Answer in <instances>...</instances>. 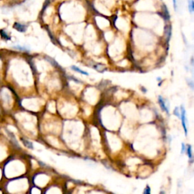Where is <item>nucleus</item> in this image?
I'll return each instance as SVG.
<instances>
[{"label": "nucleus", "mask_w": 194, "mask_h": 194, "mask_svg": "<svg viewBox=\"0 0 194 194\" xmlns=\"http://www.w3.org/2000/svg\"><path fill=\"white\" fill-rule=\"evenodd\" d=\"M181 118L182 121V125L183 127V130L185 135H187V117H186V111L183 109V107L181 106Z\"/></svg>", "instance_id": "1"}, {"label": "nucleus", "mask_w": 194, "mask_h": 194, "mask_svg": "<svg viewBox=\"0 0 194 194\" xmlns=\"http://www.w3.org/2000/svg\"><path fill=\"white\" fill-rule=\"evenodd\" d=\"M13 27L16 30H18L19 32H21V33H24L27 30V26L26 25L21 24V23H18V22H15L14 24Z\"/></svg>", "instance_id": "2"}, {"label": "nucleus", "mask_w": 194, "mask_h": 194, "mask_svg": "<svg viewBox=\"0 0 194 194\" xmlns=\"http://www.w3.org/2000/svg\"><path fill=\"white\" fill-rule=\"evenodd\" d=\"M6 133H7V134L8 135V137H10V139H11V140H12V143L14 144V145L17 148H20V145H19V143H18V140L16 139V137H15V136L13 134V133H12V132H10L8 130H6Z\"/></svg>", "instance_id": "3"}, {"label": "nucleus", "mask_w": 194, "mask_h": 194, "mask_svg": "<svg viewBox=\"0 0 194 194\" xmlns=\"http://www.w3.org/2000/svg\"><path fill=\"white\" fill-rule=\"evenodd\" d=\"M158 103H159V105H160V106H161L162 109L168 114V113H169V110H168V107H167L166 105H165V102H164V99L161 96H158Z\"/></svg>", "instance_id": "4"}, {"label": "nucleus", "mask_w": 194, "mask_h": 194, "mask_svg": "<svg viewBox=\"0 0 194 194\" xmlns=\"http://www.w3.org/2000/svg\"><path fill=\"white\" fill-rule=\"evenodd\" d=\"M12 48H15V49H18L19 51H23V52H29L30 50V48L27 46H24V45H15V46H13Z\"/></svg>", "instance_id": "5"}, {"label": "nucleus", "mask_w": 194, "mask_h": 194, "mask_svg": "<svg viewBox=\"0 0 194 194\" xmlns=\"http://www.w3.org/2000/svg\"><path fill=\"white\" fill-rule=\"evenodd\" d=\"M162 14H163L164 19H166V20H168V19H169L170 18L169 12H168V10L167 6H165L164 4H163V13H162Z\"/></svg>", "instance_id": "6"}, {"label": "nucleus", "mask_w": 194, "mask_h": 194, "mask_svg": "<svg viewBox=\"0 0 194 194\" xmlns=\"http://www.w3.org/2000/svg\"><path fill=\"white\" fill-rule=\"evenodd\" d=\"M22 142H23V143H24V145L27 147V148H28V149H33V143L29 141V140H27V139H22Z\"/></svg>", "instance_id": "7"}, {"label": "nucleus", "mask_w": 194, "mask_h": 194, "mask_svg": "<svg viewBox=\"0 0 194 194\" xmlns=\"http://www.w3.org/2000/svg\"><path fill=\"white\" fill-rule=\"evenodd\" d=\"M188 8L190 13L194 12V0H189L188 1Z\"/></svg>", "instance_id": "8"}, {"label": "nucleus", "mask_w": 194, "mask_h": 194, "mask_svg": "<svg viewBox=\"0 0 194 194\" xmlns=\"http://www.w3.org/2000/svg\"><path fill=\"white\" fill-rule=\"evenodd\" d=\"M0 35L3 38V39H5L6 40H9L10 39H11V37L9 36V35L7 33V32H6V30H0Z\"/></svg>", "instance_id": "9"}, {"label": "nucleus", "mask_w": 194, "mask_h": 194, "mask_svg": "<svg viewBox=\"0 0 194 194\" xmlns=\"http://www.w3.org/2000/svg\"><path fill=\"white\" fill-rule=\"evenodd\" d=\"M71 68L74 70V71H77V72H79L80 74H84V75H89V74L86 72V71H83V70H81V69H80L79 67L76 66H71Z\"/></svg>", "instance_id": "10"}, {"label": "nucleus", "mask_w": 194, "mask_h": 194, "mask_svg": "<svg viewBox=\"0 0 194 194\" xmlns=\"http://www.w3.org/2000/svg\"><path fill=\"white\" fill-rule=\"evenodd\" d=\"M187 155L189 158H193V152H192V147L191 146L188 145L187 146Z\"/></svg>", "instance_id": "11"}, {"label": "nucleus", "mask_w": 194, "mask_h": 194, "mask_svg": "<svg viewBox=\"0 0 194 194\" xmlns=\"http://www.w3.org/2000/svg\"><path fill=\"white\" fill-rule=\"evenodd\" d=\"M174 114L177 117V118H181V113L179 112V109L177 107H176L174 111Z\"/></svg>", "instance_id": "12"}, {"label": "nucleus", "mask_w": 194, "mask_h": 194, "mask_svg": "<svg viewBox=\"0 0 194 194\" xmlns=\"http://www.w3.org/2000/svg\"><path fill=\"white\" fill-rule=\"evenodd\" d=\"M150 188H149V186H147L146 187V190H144V192H143V193H145V194H149V193H150Z\"/></svg>", "instance_id": "13"}, {"label": "nucleus", "mask_w": 194, "mask_h": 194, "mask_svg": "<svg viewBox=\"0 0 194 194\" xmlns=\"http://www.w3.org/2000/svg\"><path fill=\"white\" fill-rule=\"evenodd\" d=\"M186 146L184 145V143H182V149H181V152L182 153H184L186 151Z\"/></svg>", "instance_id": "14"}, {"label": "nucleus", "mask_w": 194, "mask_h": 194, "mask_svg": "<svg viewBox=\"0 0 194 194\" xmlns=\"http://www.w3.org/2000/svg\"><path fill=\"white\" fill-rule=\"evenodd\" d=\"M173 3H174V10L177 11V1L176 0H173Z\"/></svg>", "instance_id": "15"}]
</instances>
